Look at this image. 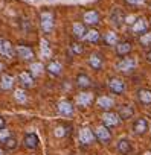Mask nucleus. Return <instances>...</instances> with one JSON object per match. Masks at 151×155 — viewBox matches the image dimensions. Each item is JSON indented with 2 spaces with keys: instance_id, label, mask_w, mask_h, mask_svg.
<instances>
[{
  "instance_id": "obj_1",
  "label": "nucleus",
  "mask_w": 151,
  "mask_h": 155,
  "mask_svg": "<svg viewBox=\"0 0 151 155\" xmlns=\"http://www.w3.org/2000/svg\"><path fill=\"white\" fill-rule=\"evenodd\" d=\"M55 26V17L50 11H41L40 12V28L44 34H50Z\"/></svg>"
},
{
  "instance_id": "obj_2",
  "label": "nucleus",
  "mask_w": 151,
  "mask_h": 155,
  "mask_svg": "<svg viewBox=\"0 0 151 155\" xmlns=\"http://www.w3.org/2000/svg\"><path fill=\"white\" fill-rule=\"evenodd\" d=\"M134 68H136V59L131 58V56H128V55L127 56H122V59L118 61V64H116V70L121 71V73H124V74L131 73Z\"/></svg>"
},
{
  "instance_id": "obj_3",
  "label": "nucleus",
  "mask_w": 151,
  "mask_h": 155,
  "mask_svg": "<svg viewBox=\"0 0 151 155\" xmlns=\"http://www.w3.org/2000/svg\"><path fill=\"white\" fill-rule=\"evenodd\" d=\"M101 119H102V125L107 126V128H116L122 122L121 117H119V114L115 113V111H104V114H102Z\"/></svg>"
},
{
  "instance_id": "obj_4",
  "label": "nucleus",
  "mask_w": 151,
  "mask_h": 155,
  "mask_svg": "<svg viewBox=\"0 0 151 155\" xmlns=\"http://www.w3.org/2000/svg\"><path fill=\"white\" fill-rule=\"evenodd\" d=\"M107 85H108V90H110L113 94H122V93H125V88H127L124 79H122V78H118V76L110 78Z\"/></svg>"
},
{
  "instance_id": "obj_5",
  "label": "nucleus",
  "mask_w": 151,
  "mask_h": 155,
  "mask_svg": "<svg viewBox=\"0 0 151 155\" xmlns=\"http://www.w3.org/2000/svg\"><path fill=\"white\" fill-rule=\"evenodd\" d=\"M93 132H95L96 140H98L99 143H102V144H107V143L112 140V131H110V128H107V126H104V125H99Z\"/></svg>"
},
{
  "instance_id": "obj_6",
  "label": "nucleus",
  "mask_w": 151,
  "mask_h": 155,
  "mask_svg": "<svg viewBox=\"0 0 151 155\" xmlns=\"http://www.w3.org/2000/svg\"><path fill=\"white\" fill-rule=\"evenodd\" d=\"M15 55L22 59V61H28V62H31L34 58H35V55H34V50L29 47V46H17V49H15Z\"/></svg>"
},
{
  "instance_id": "obj_7",
  "label": "nucleus",
  "mask_w": 151,
  "mask_h": 155,
  "mask_svg": "<svg viewBox=\"0 0 151 155\" xmlns=\"http://www.w3.org/2000/svg\"><path fill=\"white\" fill-rule=\"evenodd\" d=\"M80 141L83 143V144H93L95 141H96V137H95V132L90 129V128H87V126H83L81 129H80Z\"/></svg>"
},
{
  "instance_id": "obj_8",
  "label": "nucleus",
  "mask_w": 151,
  "mask_h": 155,
  "mask_svg": "<svg viewBox=\"0 0 151 155\" xmlns=\"http://www.w3.org/2000/svg\"><path fill=\"white\" fill-rule=\"evenodd\" d=\"M57 111L64 117H70L75 113V107L70 101H61V102L57 104Z\"/></svg>"
},
{
  "instance_id": "obj_9",
  "label": "nucleus",
  "mask_w": 151,
  "mask_h": 155,
  "mask_svg": "<svg viewBox=\"0 0 151 155\" xmlns=\"http://www.w3.org/2000/svg\"><path fill=\"white\" fill-rule=\"evenodd\" d=\"M148 31V21L143 18V17H139L136 21L131 23V32L134 35H142Z\"/></svg>"
},
{
  "instance_id": "obj_10",
  "label": "nucleus",
  "mask_w": 151,
  "mask_h": 155,
  "mask_svg": "<svg viewBox=\"0 0 151 155\" xmlns=\"http://www.w3.org/2000/svg\"><path fill=\"white\" fill-rule=\"evenodd\" d=\"M38 143H40V140H38V135H37L35 132H28V134H25V137H23V144H25L26 149L35 150V149L38 147Z\"/></svg>"
},
{
  "instance_id": "obj_11",
  "label": "nucleus",
  "mask_w": 151,
  "mask_h": 155,
  "mask_svg": "<svg viewBox=\"0 0 151 155\" xmlns=\"http://www.w3.org/2000/svg\"><path fill=\"white\" fill-rule=\"evenodd\" d=\"M101 17H99V12L92 9V11H87L83 14V23L87 25V26H96L99 23Z\"/></svg>"
},
{
  "instance_id": "obj_12",
  "label": "nucleus",
  "mask_w": 151,
  "mask_h": 155,
  "mask_svg": "<svg viewBox=\"0 0 151 155\" xmlns=\"http://www.w3.org/2000/svg\"><path fill=\"white\" fill-rule=\"evenodd\" d=\"M96 105L102 111H112L113 107H115V99L110 97V96H99L96 99Z\"/></svg>"
},
{
  "instance_id": "obj_13",
  "label": "nucleus",
  "mask_w": 151,
  "mask_h": 155,
  "mask_svg": "<svg viewBox=\"0 0 151 155\" xmlns=\"http://www.w3.org/2000/svg\"><path fill=\"white\" fill-rule=\"evenodd\" d=\"M148 128H149V125H148L146 119H143V117L136 119L134 123H133V132H134L136 135H143V134H146Z\"/></svg>"
},
{
  "instance_id": "obj_14",
  "label": "nucleus",
  "mask_w": 151,
  "mask_h": 155,
  "mask_svg": "<svg viewBox=\"0 0 151 155\" xmlns=\"http://www.w3.org/2000/svg\"><path fill=\"white\" fill-rule=\"evenodd\" d=\"M89 65H90L93 70L99 71V70L104 67V56H102L101 53H98V52H93V53L89 56Z\"/></svg>"
},
{
  "instance_id": "obj_15",
  "label": "nucleus",
  "mask_w": 151,
  "mask_h": 155,
  "mask_svg": "<svg viewBox=\"0 0 151 155\" xmlns=\"http://www.w3.org/2000/svg\"><path fill=\"white\" fill-rule=\"evenodd\" d=\"M93 104V93L90 91H84L81 94L77 96V105L81 107V108H87Z\"/></svg>"
},
{
  "instance_id": "obj_16",
  "label": "nucleus",
  "mask_w": 151,
  "mask_h": 155,
  "mask_svg": "<svg viewBox=\"0 0 151 155\" xmlns=\"http://www.w3.org/2000/svg\"><path fill=\"white\" fill-rule=\"evenodd\" d=\"M75 82H77V87L81 88V90H87V88L92 87V79L86 73H78L77 78H75Z\"/></svg>"
},
{
  "instance_id": "obj_17",
  "label": "nucleus",
  "mask_w": 151,
  "mask_h": 155,
  "mask_svg": "<svg viewBox=\"0 0 151 155\" xmlns=\"http://www.w3.org/2000/svg\"><path fill=\"white\" fill-rule=\"evenodd\" d=\"M110 21H112L113 26H116V28H121V26L124 25L125 15H124V12H122L121 8H115V9L112 11V14H110Z\"/></svg>"
},
{
  "instance_id": "obj_18",
  "label": "nucleus",
  "mask_w": 151,
  "mask_h": 155,
  "mask_svg": "<svg viewBox=\"0 0 151 155\" xmlns=\"http://www.w3.org/2000/svg\"><path fill=\"white\" fill-rule=\"evenodd\" d=\"M115 47H116V55L118 56H127L133 50V44L130 41H119Z\"/></svg>"
},
{
  "instance_id": "obj_19",
  "label": "nucleus",
  "mask_w": 151,
  "mask_h": 155,
  "mask_svg": "<svg viewBox=\"0 0 151 155\" xmlns=\"http://www.w3.org/2000/svg\"><path fill=\"white\" fill-rule=\"evenodd\" d=\"M44 68H46V71H47L50 76H60V74L63 73V65H61V62H58V61H55V59L49 61Z\"/></svg>"
},
{
  "instance_id": "obj_20",
  "label": "nucleus",
  "mask_w": 151,
  "mask_h": 155,
  "mask_svg": "<svg viewBox=\"0 0 151 155\" xmlns=\"http://www.w3.org/2000/svg\"><path fill=\"white\" fill-rule=\"evenodd\" d=\"M116 149L122 155H130L131 150H133V144H131V141L128 138H121L118 141V144H116Z\"/></svg>"
},
{
  "instance_id": "obj_21",
  "label": "nucleus",
  "mask_w": 151,
  "mask_h": 155,
  "mask_svg": "<svg viewBox=\"0 0 151 155\" xmlns=\"http://www.w3.org/2000/svg\"><path fill=\"white\" fill-rule=\"evenodd\" d=\"M0 55H3V56H5V58H8V59H11V58H14V56H15V49H14V46H12V43H11V41L3 40L2 49H0Z\"/></svg>"
},
{
  "instance_id": "obj_22",
  "label": "nucleus",
  "mask_w": 151,
  "mask_h": 155,
  "mask_svg": "<svg viewBox=\"0 0 151 155\" xmlns=\"http://www.w3.org/2000/svg\"><path fill=\"white\" fill-rule=\"evenodd\" d=\"M87 29H86V25L84 23H73L72 25V35L73 38H77V40H83L84 35H86Z\"/></svg>"
},
{
  "instance_id": "obj_23",
  "label": "nucleus",
  "mask_w": 151,
  "mask_h": 155,
  "mask_svg": "<svg viewBox=\"0 0 151 155\" xmlns=\"http://www.w3.org/2000/svg\"><path fill=\"white\" fill-rule=\"evenodd\" d=\"M19 82L22 84L23 88H29V87L34 85V76L29 71H22L19 74Z\"/></svg>"
},
{
  "instance_id": "obj_24",
  "label": "nucleus",
  "mask_w": 151,
  "mask_h": 155,
  "mask_svg": "<svg viewBox=\"0 0 151 155\" xmlns=\"http://www.w3.org/2000/svg\"><path fill=\"white\" fill-rule=\"evenodd\" d=\"M14 84H15L14 82V76L6 74V73L2 74V78H0V88H2V90L8 91V90H11L14 87Z\"/></svg>"
},
{
  "instance_id": "obj_25",
  "label": "nucleus",
  "mask_w": 151,
  "mask_h": 155,
  "mask_svg": "<svg viewBox=\"0 0 151 155\" xmlns=\"http://www.w3.org/2000/svg\"><path fill=\"white\" fill-rule=\"evenodd\" d=\"M137 101L142 105H149L151 104V90L149 88H140V90H137Z\"/></svg>"
},
{
  "instance_id": "obj_26",
  "label": "nucleus",
  "mask_w": 151,
  "mask_h": 155,
  "mask_svg": "<svg viewBox=\"0 0 151 155\" xmlns=\"http://www.w3.org/2000/svg\"><path fill=\"white\" fill-rule=\"evenodd\" d=\"M118 114H119L121 120H128V119H131L134 116V108L131 105H122L119 108V113Z\"/></svg>"
},
{
  "instance_id": "obj_27",
  "label": "nucleus",
  "mask_w": 151,
  "mask_h": 155,
  "mask_svg": "<svg viewBox=\"0 0 151 155\" xmlns=\"http://www.w3.org/2000/svg\"><path fill=\"white\" fill-rule=\"evenodd\" d=\"M84 40L87 41V43H98L99 40H101V34H99V31H96V29H89L87 32H86V35H84Z\"/></svg>"
},
{
  "instance_id": "obj_28",
  "label": "nucleus",
  "mask_w": 151,
  "mask_h": 155,
  "mask_svg": "<svg viewBox=\"0 0 151 155\" xmlns=\"http://www.w3.org/2000/svg\"><path fill=\"white\" fill-rule=\"evenodd\" d=\"M104 43L107 46H116L119 43V37L115 31H108L105 35H104Z\"/></svg>"
},
{
  "instance_id": "obj_29",
  "label": "nucleus",
  "mask_w": 151,
  "mask_h": 155,
  "mask_svg": "<svg viewBox=\"0 0 151 155\" xmlns=\"http://www.w3.org/2000/svg\"><path fill=\"white\" fill-rule=\"evenodd\" d=\"M2 146H3L5 150H14V149H17L19 143H17V138H15L14 135H11V137H8L5 141H2Z\"/></svg>"
},
{
  "instance_id": "obj_30",
  "label": "nucleus",
  "mask_w": 151,
  "mask_h": 155,
  "mask_svg": "<svg viewBox=\"0 0 151 155\" xmlns=\"http://www.w3.org/2000/svg\"><path fill=\"white\" fill-rule=\"evenodd\" d=\"M29 73L32 74V76H38V74H41L43 73V70H44V65L41 64V62H32L31 64V67H29Z\"/></svg>"
},
{
  "instance_id": "obj_31",
  "label": "nucleus",
  "mask_w": 151,
  "mask_h": 155,
  "mask_svg": "<svg viewBox=\"0 0 151 155\" xmlns=\"http://www.w3.org/2000/svg\"><path fill=\"white\" fill-rule=\"evenodd\" d=\"M14 99H15L19 104H25L26 99H28V96H26V90H25V88H17V90L14 91Z\"/></svg>"
},
{
  "instance_id": "obj_32",
  "label": "nucleus",
  "mask_w": 151,
  "mask_h": 155,
  "mask_svg": "<svg viewBox=\"0 0 151 155\" xmlns=\"http://www.w3.org/2000/svg\"><path fill=\"white\" fill-rule=\"evenodd\" d=\"M139 43L142 47H151V32H145L142 35H139Z\"/></svg>"
},
{
  "instance_id": "obj_33",
  "label": "nucleus",
  "mask_w": 151,
  "mask_h": 155,
  "mask_svg": "<svg viewBox=\"0 0 151 155\" xmlns=\"http://www.w3.org/2000/svg\"><path fill=\"white\" fill-rule=\"evenodd\" d=\"M41 46H40V49H41V55L44 56V58H47V56H50V44L46 41V40H41V43H40Z\"/></svg>"
},
{
  "instance_id": "obj_34",
  "label": "nucleus",
  "mask_w": 151,
  "mask_h": 155,
  "mask_svg": "<svg viewBox=\"0 0 151 155\" xmlns=\"http://www.w3.org/2000/svg\"><path fill=\"white\" fill-rule=\"evenodd\" d=\"M70 50H72L73 55H81L84 52V46L81 43H72L70 44Z\"/></svg>"
},
{
  "instance_id": "obj_35",
  "label": "nucleus",
  "mask_w": 151,
  "mask_h": 155,
  "mask_svg": "<svg viewBox=\"0 0 151 155\" xmlns=\"http://www.w3.org/2000/svg\"><path fill=\"white\" fill-rule=\"evenodd\" d=\"M12 134H11V131L8 129V128H0V143L2 141H5L8 137H11Z\"/></svg>"
},
{
  "instance_id": "obj_36",
  "label": "nucleus",
  "mask_w": 151,
  "mask_h": 155,
  "mask_svg": "<svg viewBox=\"0 0 151 155\" xmlns=\"http://www.w3.org/2000/svg\"><path fill=\"white\" fill-rule=\"evenodd\" d=\"M55 135H57V137H64V135H66V128H64V126H58V128L55 129Z\"/></svg>"
},
{
  "instance_id": "obj_37",
  "label": "nucleus",
  "mask_w": 151,
  "mask_h": 155,
  "mask_svg": "<svg viewBox=\"0 0 151 155\" xmlns=\"http://www.w3.org/2000/svg\"><path fill=\"white\" fill-rule=\"evenodd\" d=\"M125 3H128L131 6H139V5L143 3V0H125Z\"/></svg>"
},
{
  "instance_id": "obj_38",
  "label": "nucleus",
  "mask_w": 151,
  "mask_h": 155,
  "mask_svg": "<svg viewBox=\"0 0 151 155\" xmlns=\"http://www.w3.org/2000/svg\"><path fill=\"white\" fill-rule=\"evenodd\" d=\"M5 125H6V122H5V119L0 116V128H5Z\"/></svg>"
},
{
  "instance_id": "obj_39",
  "label": "nucleus",
  "mask_w": 151,
  "mask_h": 155,
  "mask_svg": "<svg viewBox=\"0 0 151 155\" xmlns=\"http://www.w3.org/2000/svg\"><path fill=\"white\" fill-rule=\"evenodd\" d=\"M145 58H146V61H148V62H151V49L146 52V56H145Z\"/></svg>"
},
{
  "instance_id": "obj_40",
  "label": "nucleus",
  "mask_w": 151,
  "mask_h": 155,
  "mask_svg": "<svg viewBox=\"0 0 151 155\" xmlns=\"http://www.w3.org/2000/svg\"><path fill=\"white\" fill-rule=\"evenodd\" d=\"M0 155H5V149L3 147H0Z\"/></svg>"
},
{
  "instance_id": "obj_41",
  "label": "nucleus",
  "mask_w": 151,
  "mask_h": 155,
  "mask_svg": "<svg viewBox=\"0 0 151 155\" xmlns=\"http://www.w3.org/2000/svg\"><path fill=\"white\" fill-rule=\"evenodd\" d=\"M2 71H3V64L0 62V73H2Z\"/></svg>"
},
{
  "instance_id": "obj_42",
  "label": "nucleus",
  "mask_w": 151,
  "mask_h": 155,
  "mask_svg": "<svg viewBox=\"0 0 151 155\" xmlns=\"http://www.w3.org/2000/svg\"><path fill=\"white\" fill-rule=\"evenodd\" d=\"M2 44H3V38H0V49H2Z\"/></svg>"
},
{
  "instance_id": "obj_43",
  "label": "nucleus",
  "mask_w": 151,
  "mask_h": 155,
  "mask_svg": "<svg viewBox=\"0 0 151 155\" xmlns=\"http://www.w3.org/2000/svg\"><path fill=\"white\" fill-rule=\"evenodd\" d=\"M143 155H151V150H148V152H145Z\"/></svg>"
},
{
  "instance_id": "obj_44",
  "label": "nucleus",
  "mask_w": 151,
  "mask_h": 155,
  "mask_svg": "<svg viewBox=\"0 0 151 155\" xmlns=\"http://www.w3.org/2000/svg\"><path fill=\"white\" fill-rule=\"evenodd\" d=\"M149 6H151V5H149Z\"/></svg>"
}]
</instances>
